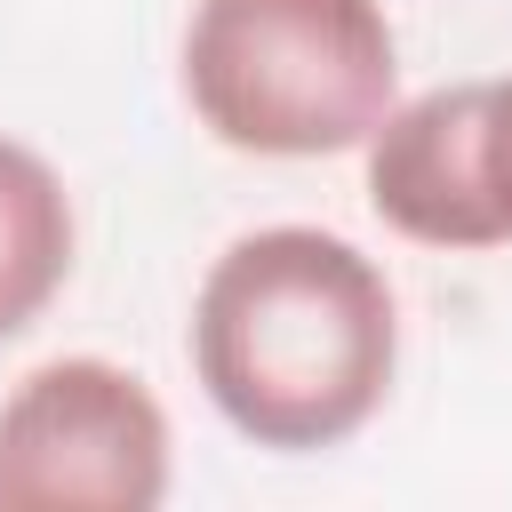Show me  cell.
<instances>
[{
    "instance_id": "cell-1",
    "label": "cell",
    "mask_w": 512,
    "mask_h": 512,
    "mask_svg": "<svg viewBox=\"0 0 512 512\" xmlns=\"http://www.w3.org/2000/svg\"><path fill=\"white\" fill-rule=\"evenodd\" d=\"M400 368L392 280L320 224L240 232L192 296V376L216 416L272 448L312 456L352 440Z\"/></svg>"
},
{
    "instance_id": "cell-2",
    "label": "cell",
    "mask_w": 512,
    "mask_h": 512,
    "mask_svg": "<svg viewBox=\"0 0 512 512\" xmlns=\"http://www.w3.org/2000/svg\"><path fill=\"white\" fill-rule=\"evenodd\" d=\"M184 96L232 152L320 160L400 104V48L376 0H192Z\"/></svg>"
},
{
    "instance_id": "cell-5",
    "label": "cell",
    "mask_w": 512,
    "mask_h": 512,
    "mask_svg": "<svg viewBox=\"0 0 512 512\" xmlns=\"http://www.w3.org/2000/svg\"><path fill=\"white\" fill-rule=\"evenodd\" d=\"M72 280V200H64V176L0 136V336H24L56 288Z\"/></svg>"
},
{
    "instance_id": "cell-3",
    "label": "cell",
    "mask_w": 512,
    "mask_h": 512,
    "mask_svg": "<svg viewBox=\"0 0 512 512\" xmlns=\"http://www.w3.org/2000/svg\"><path fill=\"white\" fill-rule=\"evenodd\" d=\"M168 496V408L96 352L40 360L0 400V512H152Z\"/></svg>"
},
{
    "instance_id": "cell-4",
    "label": "cell",
    "mask_w": 512,
    "mask_h": 512,
    "mask_svg": "<svg viewBox=\"0 0 512 512\" xmlns=\"http://www.w3.org/2000/svg\"><path fill=\"white\" fill-rule=\"evenodd\" d=\"M368 208L416 248H512V72L392 104L368 128Z\"/></svg>"
}]
</instances>
